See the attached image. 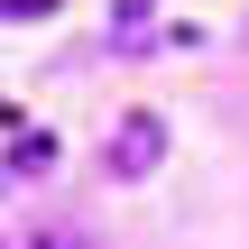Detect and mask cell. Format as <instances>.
Returning <instances> with one entry per match:
<instances>
[{
	"instance_id": "6da1fadb",
	"label": "cell",
	"mask_w": 249,
	"mask_h": 249,
	"mask_svg": "<svg viewBox=\"0 0 249 249\" xmlns=\"http://www.w3.org/2000/svg\"><path fill=\"white\" fill-rule=\"evenodd\" d=\"M157 157H166V120H157V111H120V129H111V148H102V176H111V185H139Z\"/></svg>"
},
{
	"instance_id": "7a4b0ae2",
	"label": "cell",
	"mask_w": 249,
	"mask_h": 249,
	"mask_svg": "<svg viewBox=\"0 0 249 249\" xmlns=\"http://www.w3.org/2000/svg\"><path fill=\"white\" fill-rule=\"evenodd\" d=\"M55 166V139H37V129H9V176H46Z\"/></svg>"
},
{
	"instance_id": "3957f363",
	"label": "cell",
	"mask_w": 249,
	"mask_h": 249,
	"mask_svg": "<svg viewBox=\"0 0 249 249\" xmlns=\"http://www.w3.org/2000/svg\"><path fill=\"white\" fill-rule=\"evenodd\" d=\"M148 9H157V0H111V28H139Z\"/></svg>"
},
{
	"instance_id": "277c9868",
	"label": "cell",
	"mask_w": 249,
	"mask_h": 249,
	"mask_svg": "<svg viewBox=\"0 0 249 249\" xmlns=\"http://www.w3.org/2000/svg\"><path fill=\"white\" fill-rule=\"evenodd\" d=\"M46 9H65V0H0V18H46Z\"/></svg>"
},
{
	"instance_id": "5b68a950",
	"label": "cell",
	"mask_w": 249,
	"mask_h": 249,
	"mask_svg": "<svg viewBox=\"0 0 249 249\" xmlns=\"http://www.w3.org/2000/svg\"><path fill=\"white\" fill-rule=\"evenodd\" d=\"M9 249H83V240H65V231H28V240H9Z\"/></svg>"
}]
</instances>
